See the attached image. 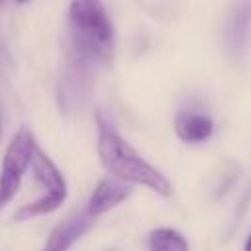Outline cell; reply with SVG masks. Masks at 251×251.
Listing matches in <instances>:
<instances>
[{
    "label": "cell",
    "mask_w": 251,
    "mask_h": 251,
    "mask_svg": "<svg viewBox=\"0 0 251 251\" xmlns=\"http://www.w3.org/2000/svg\"><path fill=\"white\" fill-rule=\"evenodd\" d=\"M69 39L80 65H108L116 49V31L102 0H71L67 12Z\"/></svg>",
    "instance_id": "cell-1"
},
{
    "label": "cell",
    "mask_w": 251,
    "mask_h": 251,
    "mask_svg": "<svg viewBox=\"0 0 251 251\" xmlns=\"http://www.w3.org/2000/svg\"><path fill=\"white\" fill-rule=\"evenodd\" d=\"M96 151L102 167L110 176L126 182L143 186L159 196H171V180L149 161H145L102 116H98V141Z\"/></svg>",
    "instance_id": "cell-2"
},
{
    "label": "cell",
    "mask_w": 251,
    "mask_h": 251,
    "mask_svg": "<svg viewBox=\"0 0 251 251\" xmlns=\"http://www.w3.org/2000/svg\"><path fill=\"white\" fill-rule=\"evenodd\" d=\"M37 141L29 127H20L2 155L0 167V210L6 208L20 190L22 178L31 165Z\"/></svg>",
    "instance_id": "cell-3"
},
{
    "label": "cell",
    "mask_w": 251,
    "mask_h": 251,
    "mask_svg": "<svg viewBox=\"0 0 251 251\" xmlns=\"http://www.w3.org/2000/svg\"><path fill=\"white\" fill-rule=\"evenodd\" d=\"M249 39H251V0H233L224 25V43L227 55L233 61H239L245 55Z\"/></svg>",
    "instance_id": "cell-4"
},
{
    "label": "cell",
    "mask_w": 251,
    "mask_h": 251,
    "mask_svg": "<svg viewBox=\"0 0 251 251\" xmlns=\"http://www.w3.org/2000/svg\"><path fill=\"white\" fill-rule=\"evenodd\" d=\"M94 222L96 220L86 212H78L65 218L49 231L41 251H69L86 231L94 227Z\"/></svg>",
    "instance_id": "cell-5"
},
{
    "label": "cell",
    "mask_w": 251,
    "mask_h": 251,
    "mask_svg": "<svg viewBox=\"0 0 251 251\" xmlns=\"http://www.w3.org/2000/svg\"><path fill=\"white\" fill-rule=\"evenodd\" d=\"M131 194L129 184L114 178V176H104L98 180V184L94 186L88 202H86V214L92 216L94 220L100 218L102 214L110 212L112 208H116L118 204H122L124 200H127Z\"/></svg>",
    "instance_id": "cell-6"
},
{
    "label": "cell",
    "mask_w": 251,
    "mask_h": 251,
    "mask_svg": "<svg viewBox=\"0 0 251 251\" xmlns=\"http://www.w3.org/2000/svg\"><path fill=\"white\" fill-rule=\"evenodd\" d=\"M175 133L184 143H202L214 133V122L202 112L180 110L175 116Z\"/></svg>",
    "instance_id": "cell-7"
},
{
    "label": "cell",
    "mask_w": 251,
    "mask_h": 251,
    "mask_svg": "<svg viewBox=\"0 0 251 251\" xmlns=\"http://www.w3.org/2000/svg\"><path fill=\"white\" fill-rule=\"evenodd\" d=\"M31 173L35 176V180L47 190V192H69L67 188V180L63 176V173L59 171V167L51 161V157L43 151V149H35L33 157H31Z\"/></svg>",
    "instance_id": "cell-8"
},
{
    "label": "cell",
    "mask_w": 251,
    "mask_h": 251,
    "mask_svg": "<svg viewBox=\"0 0 251 251\" xmlns=\"http://www.w3.org/2000/svg\"><path fill=\"white\" fill-rule=\"evenodd\" d=\"M67 194L69 192H47L45 190V194L39 196V198H35L33 202L22 204L14 212V220L16 222H25V220H31V218H37V216L53 214L55 210H59L65 204Z\"/></svg>",
    "instance_id": "cell-9"
},
{
    "label": "cell",
    "mask_w": 251,
    "mask_h": 251,
    "mask_svg": "<svg viewBox=\"0 0 251 251\" xmlns=\"http://www.w3.org/2000/svg\"><path fill=\"white\" fill-rule=\"evenodd\" d=\"M149 251H190L188 239L173 227H157L147 237Z\"/></svg>",
    "instance_id": "cell-10"
},
{
    "label": "cell",
    "mask_w": 251,
    "mask_h": 251,
    "mask_svg": "<svg viewBox=\"0 0 251 251\" xmlns=\"http://www.w3.org/2000/svg\"><path fill=\"white\" fill-rule=\"evenodd\" d=\"M243 251H251V233H249V237H247V241L243 245Z\"/></svg>",
    "instance_id": "cell-11"
},
{
    "label": "cell",
    "mask_w": 251,
    "mask_h": 251,
    "mask_svg": "<svg viewBox=\"0 0 251 251\" xmlns=\"http://www.w3.org/2000/svg\"><path fill=\"white\" fill-rule=\"evenodd\" d=\"M29 0H16V4H27Z\"/></svg>",
    "instance_id": "cell-12"
},
{
    "label": "cell",
    "mask_w": 251,
    "mask_h": 251,
    "mask_svg": "<svg viewBox=\"0 0 251 251\" xmlns=\"http://www.w3.org/2000/svg\"><path fill=\"white\" fill-rule=\"evenodd\" d=\"M0 139H2V122H0Z\"/></svg>",
    "instance_id": "cell-13"
},
{
    "label": "cell",
    "mask_w": 251,
    "mask_h": 251,
    "mask_svg": "<svg viewBox=\"0 0 251 251\" xmlns=\"http://www.w3.org/2000/svg\"><path fill=\"white\" fill-rule=\"evenodd\" d=\"M4 2H6V0H0V6H2V4H4Z\"/></svg>",
    "instance_id": "cell-14"
}]
</instances>
